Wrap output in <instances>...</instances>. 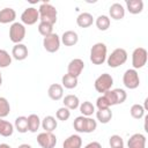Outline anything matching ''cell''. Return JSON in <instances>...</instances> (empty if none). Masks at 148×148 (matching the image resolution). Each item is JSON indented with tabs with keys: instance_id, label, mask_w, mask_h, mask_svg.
<instances>
[{
	"instance_id": "obj_23",
	"label": "cell",
	"mask_w": 148,
	"mask_h": 148,
	"mask_svg": "<svg viewBox=\"0 0 148 148\" xmlns=\"http://www.w3.org/2000/svg\"><path fill=\"white\" fill-rule=\"evenodd\" d=\"M62 103H64V106L67 108L68 110H75L80 106V99L76 95H73V94H69V95H66L65 97H62Z\"/></svg>"
},
{
	"instance_id": "obj_17",
	"label": "cell",
	"mask_w": 148,
	"mask_h": 148,
	"mask_svg": "<svg viewBox=\"0 0 148 148\" xmlns=\"http://www.w3.org/2000/svg\"><path fill=\"white\" fill-rule=\"evenodd\" d=\"M109 15L111 18H113L116 21L123 20L125 16V7L119 2H114L109 8Z\"/></svg>"
},
{
	"instance_id": "obj_27",
	"label": "cell",
	"mask_w": 148,
	"mask_h": 148,
	"mask_svg": "<svg viewBox=\"0 0 148 148\" xmlns=\"http://www.w3.org/2000/svg\"><path fill=\"white\" fill-rule=\"evenodd\" d=\"M77 83H79L77 77L72 76V75H69V74H65V75H62V77H61V86H62V88H66V89H74V88L77 87Z\"/></svg>"
},
{
	"instance_id": "obj_29",
	"label": "cell",
	"mask_w": 148,
	"mask_h": 148,
	"mask_svg": "<svg viewBox=\"0 0 148 148\" xmlns=\"http://www.w3.org/2000/svg\"><path fill=\"white\" fill-rule=\"evenodd\" d=\"M79 109H80L81 114L84 117H90L95 113V105L89 101H84V102L80 103Z\"/></svg>"
},
{
	"instance_id": "obj_32",
	"label": "cell",
	"mask_w": 148,
	"mask_h": 148,
	"mask_svg": "<svg viewBox=\"0 0 148 148\" xmlns=\"http://www.w3.org/2000/svg\"><path fill=\"white\" fill-rule=\"evenodd\" d=\"M145 112H146V110H145V108H143L141 104H133V105L131 106V110H130V113H131L132 118L139 119V120H140L141 118H143Z\"/></svg>"
},
{
	"instance_id": "obj_35",
	"label": "cell",
	"mask_w": 148,
	"mask_h": 148,
	"mask_svg": "<svg viewBox=\"0 0 148 148\" xmlns=\"http://www.w3.org/2000/svg\"><path fill=\"white\" fill-rule=\"evenodd\" d=\"M37 29H38V32L43 37H46L53 32V25L50 23H46V22H39Z\"/></svg>"
},
{
	"instance_id": "obj_18",
	"label": "cell",
	"mask_w": 148,
	"mask_h": 148,
	"mask_svg": "<svg viewBox=\"0 0 148 148\" xmlns=\"http://www.w3.org/2000/svg\"><path fill=\"white\" fill-rule=\"evenodd\" d=\"M16 18V12L10 7H5L0 9V23L7 24V23H14Z\"/></svg>"
},
{
	"instance_id": "obj_37",
	"label": "cell",
	"mask_w": 148,
	"mask_h": 148,
	"mask_svg": "<svg viewBox=\"0 0 148 148\" xmlns=\"http://www.w3.org/2000/svg\"><path fill=\"white\" fill-rule=\"evenodd\" d=\"M109 145L111 148H120V147H124V140L120 135L113 134L109 138Z\"/></svg>"
},
{
	"instance_id": "obj_10",
	"label": "cell",
	"mask_w": 148,
	"mask_h": 148,
	"mask_svg": "<svg viewBox=\"0 0 148 148\" xmlns=\"http://www.w3.org/2000/svg\"><path fill=\"white\" fill-rule=\"evenodd\" d=\"M60 44H61L60 37L54 32H52L51 35H49V36L43 38V47L49 53L57 52L60 49Z\"/></svg>"
},
{
	"instance_id": "obj_7",
	"label": "cell",
	"mask_w": 148,
	"mask_h": 148,
	"mask_svg": "<svg viewBox=\"0 0 148 148\" xmlns=\"http://www.w3.org/2000/svg\"><path fill=\"white\" fill-rule=\"evenodd\" d=\"M113 86V77L109 73H103L101 74L94 83V87L97 92H101L102 95L106 91H109Z\"/></svg>"
},
{
	"instance_id": "obj_43",
	"label": "cell",
	"mask_w": 148,
	"mask_h": 148,
	"mask_svg": "<svg viewBox=\"0 0 148 148\" xmlns=\"http://www.w3.org/2000/svg\"><path fill=\"white\" fill-rule=\"evenodd\" d=\"M120 148H125V147H120Z\"/></svg>"
},
{
	"instance_id": "obj_15",
	"label": "cell",
	"mask_w": 148,
	"mask_h": 148,
	"mask_svg": "<svg viewBox=\"0 0 148 148\" xmlns=\"http://www.w3.org/2000/svg\"><path fill=\"white\" fill-rule=\"evenodd\" d=\"M127 148H146V136L141 133H134L127 140Z\"/></svg>"
},
{
	"instance_id": "obj_20",
	"label": "cell",
	"mask_w": 148,
	"mask_h": 148,
	"mask_svg": "<svg viewBox=\"0 0 148 148\" xmlns=\"http://www.w3.org/2000/svg\"><path fill=\"white\" fill-rule=\"evenodd\" d=\"M82 147V138L79 134H72L65 139L62 142V148H81Z\"/></svg>"
},
{
	"instance_id": "obj_9",
	"label": "cell",
	"mask_w": 148,
	"mask_h": 148,
	"mask_svg": "<svg viewBox=\"0 0 148 148\" xmlns=\"http://www.w3.org/2000/svg\"><path fill=\"white\" fill-rule=\"evenodd\" d=\"M148 60V52L145 47H136L132 52V66L134 69L142 68Z\"/></svg>"
},
{
	"instance_id": "obj_39",
	"label": "cell",
	"mask_w": 148,
	"mask_h": 148,
	"mask_svg": "<svg viewBox=\"0 0 148 148\" xmlns=\"http://www.w3.org/2000/svg\"><path fill=\"white\" fill-rule=\"evenodd\" d=\"M83 148H102V145L98 141H91V142L87 143Z\"/></svg>"
},
{
	"instance_id": "obj_30",
	"label": "cell",
	"mask_w": 148,
	"mask_h": 148,
	"mask_svg": "<svg viewBox=\"0 0 148 148\" xmlns=\"http://www.w3.org/2000/svg\"><path fill=\"white\" fill-rule=\"evenodd\" d=\"M112 111L111 109H105V110H97L96 111V119L101 124H108L112 119Z\"/></svg>"
},
{
	"instance_id": "obj_13",
	"label": "cell",
	"mask_w": 148,
	"mask_h": 148,
	"mask_svg": "<svg viewBox=\"0 0 148 148\" xmlns=\"http://www.w3.org/2000/svg\"><path fill=\"white\" fill-rule=\"evenodd\" d=\"M83 69H84V62H83V60L80 59V58H74V59H72L68 62L67 74H69L72 76H75V77H79L81 75V73L83 72Z\"/></svg>"
},
{
	"instance_id": "obj_25",
	"label": "cell",
	"mask_w": 148,
	"mask_h": 148,
	"mask_svg": "<svg viewBox=\"0 0 148 148\" xmlns=\"http://www.w3.org/2000/svg\"><path fill=\"white\" fill-rule=\"evenodd\" d=\"M27 118H28V131L31 133H36L40 127V121H42L40 118L38 117V114L35 113L29 114Z\"/></svg>"
},
{
	"instance_id": "obj_34",
	"label": "cell",
	"mask_w": 148,
	"mask_h": 148,
	"mask_svg": "<svg viewBox=\"0 0 148 148\" xmlns=\"http://www.w3.org/2000/svg\"><path fill=\"white\" fill-rule=\"evenodd\" d=\"M12 64V54L6 50L0 49V68H6Z\"/></svg>"
},
{
	"instance_id": "obj_22",
	"label": "cell",
	"mask_w": 148,
	"mask_h": 148,
	"mask_svg": "<svg viewBox=\"0 0 148 148\" xmlns=\"http://www.w3.org/2000/svg\"><path fill=\"white\" fill-rule=\"evenodd\" d=\"M40 126L44 132H53L58 126L57 118H54L53 116H45L40 121Z\"/></svg>"
},
{
	"instance_id": "obj_24",
	"label": "cell",
	"mask_w": 148,
	"mask_h": 148,
	"mask_svg": "<svg viewBox=\"0 0 148 148\" xmlns=\"http://www.w3.org/2000/svg\"><path fill=\"white\" fill-rule=\"evenodd\" d=\"M126 9L133 15L140 14L143 10V1L142 0H127Z\"/></svg>"
},
{
	"instance_id": "obj_28",
	"label": "cell",
	"mask_w": 148,
	"mask_h": 148,
	"mask_svg": "<svg viewBox=\"0 0 148 148\" xmlns=\"http://www.w3.org/2000/svg\"><path fill=\"white\" fill-rule=\"evenodd\" d=\"M95 24L97 27L98 30L101 31H105L110 28V24H111V20L108 15H99L96 20H95Z\"/></svg>"
},
{
	"instance_id": "obj_36",
	"label": "cell",
	"mask_w": 148,
	"mask_h": 148,
	"mask_svg": "<svg viewBox=\"0 0 148 148\" xmlns=\"http://www.w3.org/2000/svg\"><path fill=\"white\" fill-rule=\"evenodd\" d=\"M69 117H71V110H68V109L65 108V106L59 108V109L57 110V112H56V118H57L58 120L66 121V120L69 119Z\"/></svg>"
},
{
	"instance_id": "obj_26",
	"label": "cell",
	"mask_w": 148,
	"mask_h": 148,
	"mask_svg": "<svg viewBox=\"0 0 148 148\" xmlns=\"http://www.w3.org/2000/svg\"><path fill=\"white\" fill-rule=\"evenodd\" d=\"M14 125L7 120H3L2 118H0V135L8 138L10 135H13L14 133Z\"/></svg>"
},
{
	"instance_id": "obj_21",
	"label": "cell",
	"mask_w": 148,
	"mask_h": 148,
	"mask_svg": "<svg viewBox=\"0 0 148 148\" xmlns=\"http://www.w3.org/2000/svg\"><path fill=\"white\" fill-rule=\"evenodd\" d=\"M94 23V16L90 13L83 12L76 17V24L80 28H89Z\"/></svg>"
},
{
	"instance_id": "obj_6",
	"label": "cell",
	"mask_w": 148,
	"mask_h": 148,
	"mask_svg": "<svg viewBox=\"0 0 148 148\" xmlns=\"http://www.w3.org/2000/svg\"><path fill=\"white\" fill-rule=\"evenodd\" d=\"M123 83L130 90L136 89L140 84V76H139L138 71L134 68L126 69L125 73L123 74Z\"/></svg>"
},
{
	"instance_id": "obj_8",
	"label": "cell",
	"mask_w": 148,
	"mask_h": 148,
	"mask_svg": "<svg viewBox=\"0 0 148 148\" xmlns=\"http://www.w3.org/2000/svg\"><path fill=\"white\" fill-rule=\"evenodd\" d=\"M104 97L108 99V102L110 103L111 106L113 105H118V104H121L126 101L127 98V94L124 89H120V88H116V89H110L109 91L104 92L103 94Z\"/></svg>"
},
{
	"instance_id": "obj_3",
	"label": "cell",
	"mask_w": 148,
	"mask_h": 148,
	"mask_svg": "<svg viewBox=\"0 0 148 148\" xmlns=\"http://www.w3.org/2000/svg\"><path fill=\"white\" fill-rule=\"evenodd\" d=\"M106 57H108V47L104 43L98 42L91 46L89 58L94 65H103L106 61Z\"/></svg>"
},
{
	"instance_id": "obj_41",
	"label": "cell",
	"mask_w": 148,
	"mask_h": 148,
	"mask_svg": "<svg viewBox=\"0 0 148 148\" xmlns=\"http://www.w3.org/2000/svg\"><path fill=\"white\" fill-rule=\"evenodd\" d=\"M0 148H12L8 143H0Z\"/></svg>"
},
{
	"instance_id": "obj_4",
	"label": "cell",
	"mask_w": 148,
	"mask_h": 148,
	"mask_svg": "<svg viewBox=\"0 0 148 148\" xmlns=\"http://www.w3.org/2000/svg\"><path fill=\"white\" fill-rule=\"evenodd\" d=\"M127 57H128V54H127L126 50L118 47V49H114L110 53V56L106 57V64L111 68H117L127 61Z\"/></svg>"
},
{
	"instance_id": "obj_14",
	"label": "cell",
	"mask_w": 148,
	"mask_h": 148,
	"mask_svg": "<svg viewBox=\"0 0 148 148\" xmlns=\"http://www.w3.org/2000/svg\"><path fill=\"white\" fill-rule=\"evenodd\" d=\"M28 53H29V51H28L27 45H24L22 43L15 44L12 49V58H14L17 61H22V60L27 59Z\"/></svg>"
},
{
	"instance_id": "obj_12",
	"label": "cell",
	"mask_w": 148,
	"mask_h": 148,
	"mask_svg": "<svg viewBox=\"0 0 148 148\" xmlns=\"http://www.w3.org/2000/svg\"><path fill=\"white\" fill-rule=\"evenodd\" d=\"M37 143L42 148H54L57 145V136L52 132H42L37 135Z\"/></svg>"
},
{
	"instance_id": "obj_19",
	"label": "cell",
	"mask_w": 148,
	"mask_h": 148,
	"mask_svg": "<svg viewBox=\"0 0 148 148\" xmlns=\"http://www.w3.org/2000/svg\"><path fill=\"white\" fill-rule=\"evenodd\" d=\"M47 95L52 101H60L64 97V88L59 83H52L47 89Z\"/></svg>"
},
{
	"instance_id": "obj_40",
	"label": "cell",
	"mask_w": 148,
	"mask_h": 148,
	"mask_svg": "<svg viewBox=\"0 0 148 148\" xmlns=\"http://www.w3.org/2000/svg\"><path fill=\"white\" fill-rule=\"evenodd\" d=\"M17 148H32L30 145H28V143H22V145H20Z\"/></svg>"
},
{
	"instance_id": "obj_33",
	"label": "cell",
	"mask_w": 148,
	"mask_h": 148,
	"mask_svg": "<svg viewBox=\"0 0 148 148\" xmlns=\"http://www.w3.org/2000/svg\"><path fill=\"white\" fill-rule=\"evenodd\" d=\"M10 112V104L6 97H0V118H6Z\"/></svg>"
},
{
	"instance_id": "obj_2",
	"label": "cell",
	"mask_w": 148,
	"mask_h": 148,
	"mask_svg": "<svg viewBox=\"0 0 148 148\" xmlns=\"http://www.w3.org/2000/svg\"><path fill=\"white\" fill-rule=\"evenodd\" d=\"M73 127L77 133H92L97 128V121L91 117L79 116L74 119Z\"/></svg>"
},
{
	"instance_id": "obj_16",
	"label": "cell",
	"mask_w": 148,
	"mask_h": 148,
	"mask_svg": "<svg viewBox=\"0 0 148 148\" xmlns=\"http://www.w3.org/2000/svg\"><path fill=\"white\" fill-rule=\"evenodd\" d=\"M60 40L65 46H74L79 42V35L74 30H67L61 35Z\"/></svg>"
},
{
	"instance_id": "obj_31",
	"label": "cell",
	"mask_w": 148,
	"mask_h": 148,
	"mask_svg": "<svg viewBox=\"0 0 148 148\" xmlns=\"http://www.w3.org/2000/svg\"><path fill=\"white\" fill-rule=\"evenodd\" d=\"M14 128L18 133H27L28 132V118L24 116H20L15 119Z\"/></svg>"
},
{
	"instance_id": "obj_11",
	"label": "cell",
	"mask_w": 148,
	"mask_h": 148,
	"mask_svg": "<svg viewBox=\"0 0 148 148\" xmlns=\"http://www.w3.org/2000/svg\"><path fill=\"white\" fill-rule=\"evenodd\" d=\"M39 20L38 9L35 7L25 8L21 14V23L24 25H34Z\"/></svg>"
},
{
	"instance_id": "obj_38",
	"label": "cell",
	"mask_w": 148,
	"mask_h": 148,
	"mask_svg": "<svg viewBox=\"0 0 148 148\" xmlns=\"http://www.w3.org/2000/svg\"><path fill=\"white\" fill-rule=\"evenodd\" d=\"M110 103L108 102V99L104 97V95H101L99 97H97L96 99V108L98 110H105V109H110Z\"/></svg>"
},
{
	"instance_id": "obj_5",
	"label": "cell",
	"mask_w": 148,
	"mask_h": 148,
	"mask_svg": "<svg viewBox=\"0 0 148 148\" xmlns=\"http://www.w3.org/2000/svg\"><path fill=\"white\" fill-rule=\"evenodd\" d=\"M25 25L21 22H14L9 27V39L14 44H20L25 37Z\"/></svg>"
},
{
	"instance_id": "obj_42",
	"label": "cell",
	"mask_w": 148,
	"mask_h": 148,
	"mask_svg": "<svg viewBox=\"0 0 148 148\" xmlns=\"http://www.w3.org/2000/svg\"><path fill=\"white\" fill-rule=\"evenodd\" d=\"M1 84H2V74L0 72V87H1Z\"/></svg>"
},
{
	"instance_id": "obj_1",
	"label": "cell",
	"mask_w": 148,
	"mask_h": 148,
	"mask_svg": "<svg viewBox=\"0 0 148 148\" xmlns=\"http://www.w3.org/2000/svg\"><path fill=\"white\" fill-rule=\"evenodd\" d=\"M38 13H39V21L40 22H46V23H50L52 25L56 24L57 17H58V10L56 9V7L53 5H51L47 1L42 2L39 8H38Z\"/></svg>"
}]
</instances>
